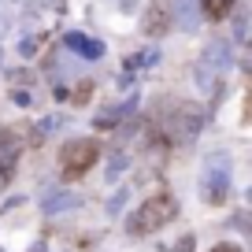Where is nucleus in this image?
<instances>
[{
    "label": "nucleus",
    "mask_w": 252,
    "mask_h": 252,
    "mask_svg": "<svg viewBox=\"0 0 252 252\" xmlns=\"http://www.w3.org/2000/svg\"><path fill=\"white\" fill-rule=\"evenodd\" d=\"M174 215H178V204H174V197H167V193H156V197H149L134 215H130L126 230H130L134 237L156 234V230H159V226H167Z\"/></svg>",
    "instance_id": "obj_1"
},
{
    "label": "nucleus",
    "mask_w": 252,
    "mask_h": 252,
    "mask_svg": "<svg viewBox=\"0 0 252 252\" xmlns=\"http://www.w3.org/2000/svg\"><path fill=\"white\" fill-rule=\"evenodd\" d=\"M100 159V145L93 141V137H78V141H67L60 152V167H63V178L74 182L82 178V174L89 171V167Z\"/></svg>",
    "instance_id": "obj_2"
},
{
    "label": "nucleus",
    "mask_w": 252,
    "mask_h": 252,
    "mask_svg": "<svg viewBox=\"0 0 252 252\" xmlns=\"http://www.w3.org/2000/svg\"><path fill=\"white\" fill-rule=\"evenodd\" d=\"M200 8H204L208 19H226L230 8H234V0H200Z\"/></svg>",
    "instance_id": "obj_3"
},
{
    "label": "nucleus",
    "mask_w": 252,
    "mask_h": 252,
    "mask_svg": "<svg viewBox=\"0 0 252 252\" xmlns=\"http://www.w3.org/2000/svg\"><path fill=\"white\" fill-rule=\"evenodd\" d=\"M159 23L167 26V11H163V0H156V4H152L149 19H145V30H149V33H159Z\"/></svg>",
    "instance_id": "obj_4"
},
{
    "label": "nucleus",
    "mask_w": 252,
    "mask_h": 252,
    "mask_svg": "<svg viewBox=\"0 0 252 252\" xmlns=\"http://www.w3.org/2000/svg\"><path fill=\"white\" fill-rule=\"evenodd\" d=\"M212 252H241V249H237V245H230V241H226V245H215Z\"/></svg>",
    "instance_id": "obj_5"
}]
</instances>
